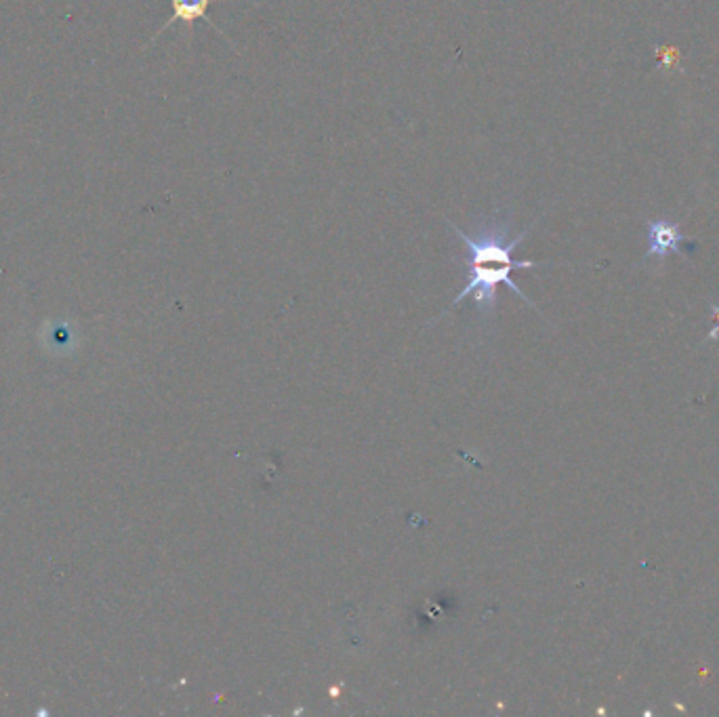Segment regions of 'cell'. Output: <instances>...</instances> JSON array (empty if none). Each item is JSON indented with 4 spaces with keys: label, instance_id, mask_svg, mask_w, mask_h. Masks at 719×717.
I'll return each instance as SVG.
<instances>
[{
    "label": "cell",
    "instance_id": "6da1fadb",
    "mask_svg": "<svg viewBox=\"0 0 719 717\" xmlns=\"http://www.w3.org/2000/svg\"><path fill=\"white\" fill-rule=\"evenodd\" d=\"M446 223H448V228L453 230L457 234V238L467 247L469 278H467L465 289L453 299L448 310H444L440 314V318L469 297H474L482 318H492L497 312V289L501 284H505L507 289H511L522 301H526L530 307L537 310V305H534L524 295V291L511 278V274L516 270H532V268H539V265H543L539 261L513 259V251L520 247L522 240L528 236L530 228L537 221H534L530 228L522 230L518 236H511V221L503 209H497L488 219H484L476 228L474 236L463 232L453 221L446 219Z\"/></svg>",
    "mask_w": 719,
    "mask_h": 717
},
{
    "label": "cell",
    "instance_id": "7a4b0ae2",
    "mask_svg": "<svg viewBox=\"0 0 719 717\" xmlns=\"http://www.w3.org/2000/svg\"><path fill=\"white\" fill-rule=\"evenodd\" d=\"M646 238H648L646 259L663 261L671 253L686 255L694 247V240L680 232V225L663 219L646 223Z\"/></svg>",
    "mask_w": 719,
    "mask_h": 717
},
{
    "label": "cell",
    "instance_id": "3957f363",
    "mask_svg": "<svg viewBox=\"0 0 719 717\" xmlns=\"http://www.w3.org/2000/svg\"><path fill=\"white\" fill-rule=\"evenodd\" d=\"M171 7H173L171 19L158 30L156 36H160L164 30H167V28H169L171 24H175V22H181L188 30L194 28V24L198 22V19H202V22L211 24V19H209L211 0H171ZM211 26H213V24H211ZM213 28L219 32V36L225 38V34H223L217 26H213Z\"/></svg>",
    "mask_w": 719,
    "mask_h": 717
},
{
    "label": "cell",
    "instance_id": "277c9868",
    "mask_svg": "<svg viewBox=\"0 0 719 717\" xmlns=\"http://www.w3.org/2000/svg\"><path fill=\"white\" fill-rule=\"evenodd\" d=\"M713 312H715V316H717V322H719V307H717V305H713Z\"/></svg>",
    "mask_w": 719,
    "mask_h": 717
}]
</instances>
